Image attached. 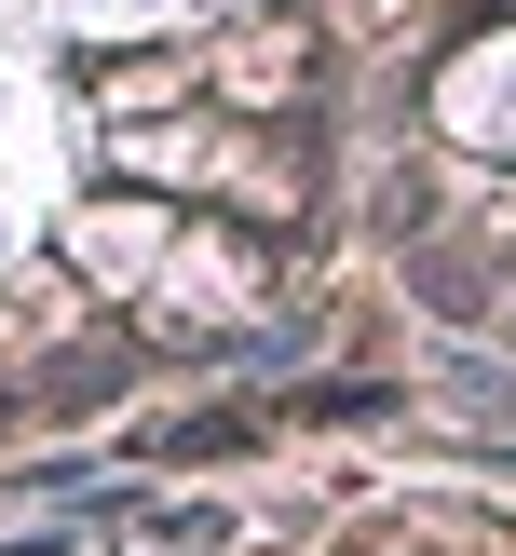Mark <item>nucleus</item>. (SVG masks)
<instances>
[]
</instances>
